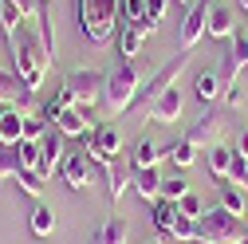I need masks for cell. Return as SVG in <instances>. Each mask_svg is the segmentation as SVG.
I'll list each match as a JSON object with an SVG mask.
<instances>
[{
	"label": "cell",
	"mask_w": 248,
	"mask_h": 244,
	"mask_svg": "<svg viewBox=\"0 0 248 244\" xmlns=\"http://www.w3.org/2000/svg\"><path fill=\"white\" fill-rule=\"evenodd\" d=\"M221 130H225V122L217 118V114H209V110H205V114L197 118V126L185 134V138H189L193 146H221Z\"/></svg>",
	"instance_id": "16"
},
{
	"label": "cell",
	"mask_w": 248,
	"mask_h": 244,
	"mask_svg": "<svg viewBox=\"0 0 248 244\" xmlns=\"http://www.w3.org/2000/svg\"><path fill=\"white\" fill-rule=\"evenodd\" d=\"M55 130L63 134V138H83V134H91V130H95V122H91L79 107H71V110H63V114L55 118Z\"/></svg>",
	"instance_id": "18"
},
{
	"label": "cell",
	"mask_w": 248,
	"mask_h": 244,
	"mask_svg": "<svg viewBox=\"0 0 248 244\" xmlns=\"http://www.w3.org/2000/svg\"><path fill=\"white\" fill-rule=\"evenodd\" d=\"M126 236H130V225L122 217H110L95 236H91V244H126Z\"/></svg>",
	"instance_id": "23"
},
{
	"label": "cell",
	"mask_w": 248,
	"mask_h": 244,
	"mask_svg": "<svg viewBox=\"0 0 248 244\" xmlns=\"http://www.w3.org/2000/svg\"><path fill=\"white\" fill-rule=\"evenodd\" d=\"M150 217H154V229H158V232H170L173 221H177V205L158 197V201H154V213H150Z\"/></svg>",
	"instance_id": "29"
},
{
	"label": "cell",
	"mask_w": 248,
	"mask_h": 244,
	"mask_svg": "<svg viewBox=\"0 0 248 244\" xmlns=\"http://www.w3.org/2000/svg\"><path fill=\"white\" fill-rule=\"evenodd\" d=\"M177 4H189V0H177Z\"/></svg>",
	"instance_id": "44"
},
{
	"label": "cell",
	"mask_w": 248,
	"mask_h": 244,
	"mask_svg": "<svg viewBox=\"0 0 248 244\" xmlns=\"http://www.w3.org/2000/svg\"><path fill=\"white\" fill-rule=\"evenodd\" d=\"M244 185H248V181H244Z\"/></svg>",
	"instance_id": "46"
},
{
	"label": "cell",
	"mask_w": 248,
	"mask_h": 244,
	"mask_svg": "<svg viewBox=\"0 0 248 244\" xmlns=\"http://www.w3.org/2000/svg\"><path fill=\"white\" fill-rule=\"evenodd\" d=\"M166 236H173L177 244H197V221L185 217V213L177 209V221H173V229H170Z\"/></svg>",
	"instance_id": "28"
},
{
	"label": "cell",
	"mask_w": 248,
	"mask_h": 244,
	"mask_svg": "<svg viewBox=\"0 0 248 244\" xmlns=\"http://www.w3.org/2000/svg\"><path fill=\"white\" fill-rule=\"evenodd\" d=\"M244 67H248V36H240V32H236V36L229 40V55H225V71H221V75H225V83H236Z\"/></svg>",
	"instance_id": "14"
},
{
	"label": "cell",
	"mask_w": 248,
	"mask_h": 244,
	"mask_svg": "<svg viewBox=\"0 0 248 244\" xmlns=\"http://www.w3.org/2000/svg\"><path fill=\"white\" fill-rule=\"evenodd\" d=\"M28 225H32L36 236H51V232H55V213H51L47 205H36L32 217H28Z\"/></svg>",
	"instance_id": "31"
},
{
	"label": "cell",
	"mask_w": 248,
	"mask_h": 244,
	"mask_svg": "<svg viewBox=\"0 0 248 244\" xmlns=\"http://www.w3.org/2000/svg\"><path fill=\"white\" fill-rule=\"evenodd\" d=\"M20 173H24L20 146H4V150H0V177H20Z\"/></svg>",
	"instance_id": "32"
},
{
	"label": "cell",
	"mask_w": 248,
	"mask_h": 244,
	"mask_svg": "<svg viewBox=\"0 0 248 244\" xmlns=\"http://www.w3.org/2000/svg\"><path fill=\"white\" fill-rule=\"evenodd\" d=\"M122 20V0H79V32L91 44H107Z\"/></svg>",
	"instance_id": "2"
},
{
	"label": "cell",
	"mask_w": 248,
	"mask_h": 244,
	"mask_svg": "<svg viewBox=\"0 0 248 244\" xmlns=\"http://www.w3.org/2000/svg\"><path fill=\"white\" fill-rule=\"evenodd\" d=\"M67 87H71V95H75V107H79V110H91V107L103 99L107 79H103L99 71L83 67V71H71V75H67Z\"/></svg>",
	"instance_id": "6"
},
{
	"label": "cell",
	"mask_w": 248,
	"mask_h": 244,
	"mask_svg": "<svg viewBox=\"0 0 248 244\" xmlns=\"http://www.w3.org/2000/svg\"><path fill=\"white\" fill-rule=\"evenodd\" d=\"M236 154H240V158H244V162H248V130H244V134H240V138H236Z\"/></svg>",
	"instance_id": "41"
},
{
	"label": "cell",
	"mask_w": 248,
	"mask_h": 244,
	"mask_svg": "<svg viewBox=\"0 0 248 244\" xmlns=\"http://www.w3.org/2000/svg\"><path fill=\"white\" fill-rule=\"evenodd\" d=\"M232 162H236V150H229V146H209V169H213V177L229 181Z\"/></svg>",
	"instance_id": "24"
},
{
	"label": "cell",
	"mask_w": 248,
	"mask_h": 244,
	"mask_svg": "<svg viewBox=\"0 0 248 244\" xmlns=\"http://www.w3.org/2000/svg\"><path fill=\"white\" fill-rule=\"evenodd\" d=\"M142 44H146L142 28H134V24H122V32H118V51H122V59H134V55L142 51Z\"/></svg>",
	"instance_id": "26"
},
{
	"label": "cell",
	"mask_w": 248,
	"mask_h": 244,
	"mask_svg": "<svg viewBox=\"0 0 248 244\" xmlns=\"http://www.w3.org/2000/svg\"><path fill=\"white\" fill-rule=\"evenodd\" d=\"M248 232L240 225L236 213H229L225 205H213L209 213L197 217V244H244Z\"/></svg>",
	"instance_id": "3"
},
{
	"label": "cell",
	"mask_w": 248,
	"mask_h": 244,
	"mask_svg": "<svg viewBox=\"0 0 248 244\" xmlns=\"http://www.w3.org/2000/svg\"><path fill=\"white\" fill-rule=\"evenodd\" d=\"M40 4H51V0H40Z\"/></svg>",
	"instance_id": "45"
},
{
	"label": "cell",
	"mask_w": 248,
	"mask_h": 244,
	"mask_svg": "<svg viewBox=\"0 0 248 244\" xmlns=\"http://www.w3.org/2000/svg\"><path fill=\"white\" fill-rule=\"evenodd\" d=\"M51 126L40 118V114H32V110H24V142H44V134H47Z\"/></svg>",
	"instance_id": "33"
},
{
	"label": "cell",
	"mask_w": 248,
	"mask_h": 244,
	"mask_svg": "<svg viewBox=\"0 0 248 244\" xmlns=\"http://www.w3.org/2000/svg\"><path fill=\"white\" fill-rule=\"evenodd\" d=\"M20 158H24V169H36L40 166V142H20Z\"/></svg>",
	"instance_id": "38"
},
{
	"label": "cell",
	"mask_w": 248,
	"mask_h": 244,
	"mask_svg": "<svg viewBox=\"0 0 248 244\" xmlns=\"http://www.w3.org/2000/svg\"><path fill=\"white\" fill-rule=\"evenodd\" d=\"M134 193L142 201H158L162 197V169H134Z\"/></svg>",
	"instance_id": "21"
},
{
	"label": "cell",
	"mask_w": 248,
	"mask_h": 244,
	"mask_svg": "<svg viewBox=\"0 0 248 244\" xmlns=\"http://www.w3.org/2000/svg\"><path fill=\"white\" fill-rule=\"evenodd\" d=\"M225 87H229L225 75L209 67V71H197V79H193V95H197L201 103H213V99H221V95H225Z\"/></svg>",
	"instance_id": "19"
},
{
	"label": "cell",
	"mask_w": 248,
	"mask_h": 244,
	"mask_svg": "<svg viewBox=\"0 0 248 244\" xmlns=\"http://www.w3.org/2000/svg\"><path fill=\"white\" fill-rule=\"evenodd\" d=\"M24 142V110L4 107L0 110V146H20Z\"/></svg>",
	"instance_id": "17"
},
{
	"label": "cell",
	"mask_w": 248,
	"mask_h": 244,
	"mask_svg": "<svg viewBox=\"0 0 248 244\" xmlns=\"http://www.w3.org/2000/svg\"><path fill=\"white\" fill-rule=\"evenodd\" d=\"M185 193H189V181H185V173L177 169V173H170V177H162V201H181Z\"/></svg>",
	"instance_id": "30"
},
{
	"label": "cell",
	"mask_w": 248,
	"mask_h": 244,
	"mask_svg": "<svg viewBox=\"0 0 248 244\" xmlns=\"http://www.w3.org/2000/svg\"><path fill=\"white\" fill-rule=\"evenodd\" d=\"M138 91H142V71L134 59H122V67H114L107 75V91H103V103L110 114H126L138 99Z\"/></svg>",
	"instance_id": "4"
},
{
	"label": "cell",
	"mask_w": 248,
	"mask_h": 244,
	"mask_svg": "<svg viewBox=\"0 0 248 244\" xmlns=\"http://www.w3.org/2000/svg\"><path fill=\"white\" fill-rule=\"evenodd\" d=\"M221 205L229 209V213H248V193H244V185H232V181H221Z\"/></svg>",
	"instance_id": "27"
},
{
	"label": "cell",
	"mask_w": 248,
	"mask_h": 244,
	"mask_svg": "<svg viewBox=\"0 0 248 244\" xmlns=\"http://www.w3.org/2000/svg\"><path fill=\"white\" fill-rule=\"evenodd\" d=\"M20 28H24V16H20V8L12 4V0H0V32L8 36V44L20 36Z\"/></svg>",
	"instance_id": "25"
},
{
	"label": "cell",
	"mask_w": 248,
	"mask_h": 244,
	"mask_svg": "<svg viewBox=\"0 0 248 244\" xmlns=\"http://www.w3.org/2000/svg\"><path fill=\"white\" fill-rule=\"evenodd\" d=\"M12 4L20 8V16H24V24H32V28H40V0H12Z\"/></svg>",
	"instance_id": "36"
},
{
	"label": "cell",
	"mask_w": 248,
	"mask_h": 244,
	"mask_svg": "<svg viewBox=\"0 0 248 244\" xmlns=\"http://www.w3.org/2000/svg\"><path fill=\"white\" fill-rule=\"evenodd\" d=\"M162 158H166V150L154 146V138H150V134H142V138L134 142V150H130V166H134V169H154Z\"/></svg>",
	"instance_id": "20"
},
{
	"label": "cell",
	"mask_w": 248,
	"mask_h": 244,
	"mask_svg": "<svg viewBox=\"0 0 248 244\" xmlns=\"http://www.w3.org/2000/svg\"><path fill=\"white\" fill-rule=\"evenodd\" d=\"M205 16H209V0L197 4V8H189V16H185V24H181V51H193L205 40V24H209Z\"/></svg>",
	"instance_id": "13"
},
{
	"label": "cell",
	"mask_w": 248,
	"mask_h": 244,
	"mask_svg": "<svg viewBox=\"0 0 248 244\" xmlns=\"http://www.w3.org/2000/svg\"><path fill=\"white\" fill-rule=\"evenodd\" d=\"M181 110H185V91L173 83V87L166 91V95H162L158 103H154L150 118H154V122H162V126H173V122L181 118Z\"/></svg>",
	"instance_id": "11"
},
{
	"label": "cell",
	"mask_w": 248,
	"mask_h": 244,
	"mask_svg": "<svg viewBox=\"0 0 248 244\" xmlns=\"http://www.w3.org/2000/svg\"><path fill=\"white\" fill-rule=\"evenodd\" d=\"M205 36L213 40H232L236 36V8L229 0H209V16H205Z\"/></svg>",
	"instance_id": "8"
},
{
	"label": "cell",
	"mask_w": 248,
	"mask_h": 244,
	"mask_svg": "<svg viewBox=\"0 0 248 244\" xmlns=\"http://www.w3.org/2000/svg\"><path fill=\"white\" fill-rule=\"evenodd\" d=\"M225 103H229V107H240V87H236V83L225 87Z\"/></svg>",
	"instance_id": "40"
},
{
	"label": "cell",
	"mask_w": 248,
	"mask_h": 244,
	"mask_svg": "<svg viewBox=\"0 0 248 244\" xmlns=\"http://www.w3.org/2000/svg\"><path fill=\"white\" fill-rule=\"evenodd\" d=\"M166 8H170V0H146V16H150L154 24H162V16H166Z\"/></svg>",
	"instance_id": "39"
},
{
	"label": "cell",
	"mask_w": 248,
	"mask_h": 244,
	"mask_svg": "<svg viewBox=\"0 0 248 244\" xmlns=\"http://www.w3.org/2000/svg\"><path fill=\"white\" fill-rule=\"evenodd\" d=\"M16 189L28 193V197H40V193H44V177H40L36 169H24V173L16 177Z\"/></svg>",
	"instance_id": "34"
},
{
	"label": "cell",
	"mask_w": 248,
	"mask_h": 244,
	"mask_svg": "<svg viewBox=\"0 0 248 244\" xmlns=\"http://www.w3.org/2000/svg\"><path fill=\"white\" fill-rule=\"evenodd\" d=\"M177 209L185 213V217H193V221H197V217H201V213H205V201H201L197 193H185V197L177 201Z\"/></svg>",
	"instance_id": "37"
},
{
	"label": "cell",
	"mask_w": 248,
	"mask_h": 244,
	"mask_svg": "<svg viewBox=\"0 0 248 244\" xmlns=\"http://www.w3.org/2000/svg\"><path fill=\"white\" fill-rule=\"evenodd\" d=\"M103 177H107V197L118 201L122 193H126V185H134V166L122 162V158H114V162L103 166Z\"/></svg>",
	"instance_id": "12"
},
{
	"label": "cell",
	"mask_w": 248,
	"mask_h": 244,
	"mask_svg": "<svg viewBox=\"0 0 248 244\" xmlns=\"http://www.w3.org/2000/svg\"><path fill=\"white\" fill-rule=\"evenodd\" d=\"M28 99H32V91L20 83V75L0 71V107H20V110H28Z\"/></svg>",
	"instance_id": "15"
},
{
	"label": "cell",
	"mask_w": 248,
	"mask_h": 244,
	"mask_svg": "<svg viewBox=\"0 0 248 244\" xmlns=\"http://www.w3.org/2000/svg\"><path fill=\"white\" fill-rule=\"evenodd\" d=\"M59 173H63V181H67L75 193H83V189L91 185V154H87V150H75V154H67L63 166H59Z\"/></svg>",
	"instance_id": "10"
},
{
	"label": "cell",
	"mask_w": 248,
	"mask_h": 244,
	"mask_svg": "<svg viewBox=\"0 0 248 244\" xmlns=\"http://www.w3.org/2000/svg\"><path fill=\"white\" fill-rule=\"evenodd\" d=\"M185 63H189V51H177L173 59H170V63L158 71V75H154L142 91H138V99H134V107H130V114H142V118H150V110H154V103H158L162 95H166V91L177 83V75L185 71Z\"/></svg>",
	"instance_id": "5"
},
{
	"label": "cell",
	"mask_w": 248,
	"mask_h": 244,
	"mask_svg": "<svg viewBox=\"0 0 248 244\" xmlns=\"http://www.w3.org/2000/svg\"><path fill=\"white\" fill-rule=\"evenodd\" d=\"M12 63H16L20 83L36 95V91L44 87L47 67L55 63V55L47 51V44H44V36H40V28H32V24H24V28H20V36L12 40Z\"/></svg>",
	"instance_id": "1"
},
{
	"label": "cell",
	"mask_w": 248,
	"mask_h": 244,
	"mask_svg": "<svg viewBox=\"0 0 248 244\" xmlns=\"http://www.w3.org/2000/svg\"><path fill=\"white\" fill-rule=\"evenodd\" d=\"M244 244H248V240H244Z\"/></svg>",
	"instance_id": "47"
},
{
	"label": "cell",
	"mask_w": 248,
	"mask_h": 244,
	"mask_svg": "<svg viewBox=\"0 0 248 244\" xmlns=\"http://www.w3.org/2000/svg\"><path fill=\"white\" fill-rule=\"evenodd\" d=\"M122 20L134 24V28H142V20H150L146 16V0H122Z\"/></svg>",
	"instance_id": "35"
},
{
	"label": "cell",
	"mask_w": 248,
	"mask_h": 244,
	"mask_svg": "<svg viewBox=\"0 0 248 244\" xmlns=\"http://www.w3.org/2000/svg\"><path fill=\"white\" fill-rule=\"evenodd\" d=\"M87 154H91V162H99V166H107V162H114L118 154H122V134H118V126H95L91 130V142L83 146Z\"/></svg>",
	"instance_id": "7"
},
{
	"label": "cell",
	"mask_w": 248,
	"mask_h": 244,
	"mask_svg": "<svg viewBox=\"0 0 248 244\" xmlns=\"http://www.w3.org/2000/svg\"><path fill=\"white\" fill-rule=\"evenodd\" d=\"M240 8H244V12H248V0H240Z\"/></svg>",
	"instance_id": "42"
},
{
	"label": "cell",
	"mask_w": 248,
	"mask_h": 244,
	"mask_svg": "<svg viewBox=\"0 0 248 244\" xmlns=\"http://www.w3.org/2000/svg\"><path fill=\"white\" fill-rule=\"evenodd\" d=\"M63 158H67V154H63V134L51 126V130L44 134V142H40V166H36V173L47 181L59 166H63Z\"/></svg>",
	"instance_id": "9"
},
{
	"label": "cell",
	"mask_w": 248,
	"mask_h": 244,
	"mask_svg": "<svg viewBox=\"0 0 248 244\" xmlns=\"http://www.w3.org/2000/svg\"><path fill=\"white\" fill-rule=\"evenodd\" d=\"M166 158L173 162V169H189V166L197 162V146H193L189 138H177V142L166 146Z\"/></svg>",
	"instance_id": "22"
},
{
	"label": "cell",
	"mask_w": 248,
	"mask_h": 244,
	"mask_svg": "<svg viewBox=\"0 0 248 244\" xmlns=\"http://www.w3.org/2000/svg\"><path fill=\"white\" fill-rule=\"evenodd\" d=\"M146 244H162V240H158V236H154V240H146Z\"/></svg>",
	"instance_id": "43"
}]
</instances>
